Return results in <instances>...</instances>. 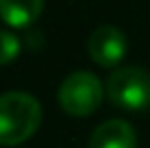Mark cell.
<instances>
[{
    "label": "cell",
    "instance_id": "6da1fadb",
    "mask_svg": "<svg viewBox=\"0 0 150 148\" xmlns=\"http://www.w3.org/2000/svg\"><path fill=\"white\" fill-rule=\"evenodd\" d=\"M41 124V105L26 91L0 94V146H18Z\"/></svg>",
    "mask_w": 150,
    "mask_h": 148
},
{
    "label": "cell",
    "instance_id": "7a4b0ae2",
    "mask_svg": "<svg viewBox=\"0 0 150 148\" xmlns=\"http://www.w3.org/2000/svg\"><path fill=\"white\" fill-rule=\"evenodd\" d=\"M105 91L120 109L142 111L150 107V72L139 65L115 68L107 79Z\"/></svg>",
    "mask_w": 150,
    "mask_h": 148
},
{
    "label": "cell",
    "instance_id": "3957f363",
    "mask_svg": "<svg viewBox=\"0 0 150 148\" xmlns=\"http://www.w3.org/2000/svg\"><path fill=\"white\" fill-rule=\"evenodd\" d=\"M102 98H105V87H102L100 79L91 72H83V70L72 72L59 85V91H57V100H59L61 109L76 118L94 113L100 107Z\"/></svg>",
    "mask_w": 150,
    "mask_h": 148
},
{
    "label": "cell",
    "instance_id": "277c9868",
    "mask_svg": "<svg viewBox=\"0 0 150 148\" xmlns=\"http://www.w3.org/2000/svg\"><path fill=\"white\" fill-rule=\"evenodd\" d=\"M126 35L115 26H98L89 37L87 50H89V57L96 65L100 68H115L117 63L124 59L126 55Z\"/></svg>",
    "mask_w": 150,
    "mask_h": 148
},
{
    "label": "cell",
    "instance_id": "5b68a950",
    "mask_svg": "<svg viewBox=\"0 0 150 148\" xmlns=\"http://www.w3.org/2000/svg\"><path fill=\"white\" fill-rule=\"evenodd\" d=\"M135 129L124 120H107L98 124L89 137V148H135Z\"/></svg>",
    "mask_w": 150,
    "mask_h": 148
},
{
    "label": "cell",
    "instance_id": "8992f818",
    "mask_svg": "<svg viewBox=\"0 0 150 148\" xmlns=\"http://www.w3.org/2000/svg\"><path fill=\"white\" fill-rule=\"evenodd\" d=\"M44 0H0V20L13 28H26L39 20Z\"/></svg>",
    "mask_w": 150,
    "mask_h": 148
},
{
    "label": "cell",
    "instance_id": "52a82bcc",
    "mask_svg": "<svg viewBox=\"0 0 150 148\" xmlns=\"http://www.w3.org/2000/svg\"><path fill=\"white\" fill-rule=\"evenodd\" d=\"M20 48H22V44H20L18 35L0 28V65L11 63V61L20 55Z\"/></svg>",
    "mask_w": 150,
    "mask_h": 148
}]
</instances>
